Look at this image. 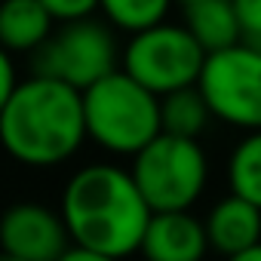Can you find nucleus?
<instances>
[{
    "label": "nucleus",
    "mask_w": 261,
    "mask_h": 261,
    "mask_svg": "<svg viewBox=\"0 0 261 261\" xmlns=\"http://www.w3.org/2000/svg\"><path fill=\"white\" fill-rule=\"evenodd\" d=\"M59 209L71 230V243L98 252L105 261L142 252L154 215L133 172L117 163L80 166L65 181Z\"/></svg>",
    "instance_id": "f257e3e1"
},
{
    "label": "nucleus",
    "mask_w": 261,
    "mask_h": 261,
    "mask_svg": "<svg viewBox=\"0 0 261 261\" xmlns=\"http://www.w3.org/2000/svg\"><path fill=\"white\" fill-rule=\"evenodd\" d=\"M0 139L13 160L31 169L68 163L89 139L83 89L49 74L22 77L0 101Z\"/></svg>",
    "instance_id": "f03ea898"
},
{
    "label": "nucleus",
    "mask_w": 261,
    "mask_h": 261,
    "mask_svg": "<svg viewBox=\"0 0 261 261\" xmlns=\"http://www.w3.org/2000/svg\"><path fill=\"white\" fill-rule=\"evenodd\" d=\"M89 142L114 157H136L163 133L160 95L117 68L83 89Z\"/></svg>",
    "instance_id": "7ed1b4c3"
},
{
    "label": "nucleus",
    "mask_w": 261,
    "mask_h": 261,
    "mask_svg": "<svg viewBox=\"0 0 261 261\" xmlns=\"http://www.w3.org/2000/svg\"><path fill=\"white\" fill-rule=\"evenodd\" d=\"M129 172L154 212L194 209L209 185V157L197 139L160 133L133 157Z\"/></svg>",
    "instance_id": "20e7f679"
},
{
    "label": "nucleus",
    "mask_w": 261,
    "mask_h": 261,
    "mask_svg": "<svg viewBox=\"0 0 261 261\" xmlns=\"http://www.w3.org/2000/svg\"><path fill=\"white\" fill-rule=\"evenodd\" d=\"M206 56V46L194 37L188 25L163 19L145 31L129 34L120 68L129 71L148 89H154L157 95H166L194 86L203 74Z\"/></svg>",
    "instance_id": "39448f33"
},
{
    "label": "nucleus",
    "mask_w": 261,
    "mask_h": 261,
    "mask_svg": "<svg viewBox=\"0 0 261 261\" xmlns=\"http://www.w3.org/2000/svg\"><path fill=\"white\" fill-rule=\"evenodd\" d=\"M197 86L215 120L243 133L261 129V43L240 40L209 53Z\"/></svg>",
    "instance_id": "423d86ee"
},
{
    "label": "nucleus",
    "mask_w": 261,
    "mask_h": 261,
    "mask_svg": "<svg viewBox=\"0 0 261 261\" xmlns=\"http://www.w3.org/2000/svg\"><path fill=\"white\" fill-rule=\"evenodd\" d=\"M31 56H34V74L59 77L77 89L92 86L105 74L117 71L123 62L114 25L108 19L101 22L92 16L62 22V28L53 31V37Z\"/></svg>",
    "instance_id": "0eeeda50"
},
{
    "label": "nucleus",
    "mask_w": 261,
    "mask_h": 261,
    "mask_svg": "<svg viewBox=\"0 0 261 261\" xmlns=\"http://www.w3.org/2000/svg\"><path fill=\"white\" fill-rule=\"evenodd\" d=\"M71 246V230L62 209L43 203H13L0 218V249L13 261H53Z\"/></svg>",
    "instance_id": "6e6552de"
},
{
    "label": "nucleus",
    "mask_w": 261,
    "mask_h": 261,
    "mask_svg": "<svg viewBox=\"0 0 261 261\" xmlns=\"http://www.w3.org/2000/svg\"><path fill=\"white\" fill-rule=\"evenodd\" d=\"M209 249L206 221H200L191 209L154 212L142 240V252L151 261H197Z\"/></svg>",
    "instance_id": "1a4fd4ad"
},
{
    "label": "nucleus",
    "mask_w": 261,
    "mask_h": 261,
    "mask_svg": "<svg viewBox=\"0 0 261 261\" xmlns=\"http://www.w3.org/2000/svg\"><path fill=\"white\" fill-rule=\"evenodd\" d=\"M203 221L209 233V249L227 258H240L252 243L261 240V206L233 191L218 200Z\"/></svg>",
    "instance_id": "9d476101"
},
{
    "label": "nucleus",
    "mask_w": 261,
    "mask_h": 261,
    "mask_svg": "<svg viewBox=\"0 0 261 261\" xmlns=\"http://www.w3.org/2000/svg\"><path fill=\"white\" fill-rule=\"evenodd\" d=\"M56 16L43 0H4L0 7V43L13 56L37 53L56 31Z\"/></svg>",
    "instance_id": "9b49d317"
},
{
    "label": "nucleus",
    "mask_w": 261,
    "mask_h": 261,
    "mask_svg": "<svg viewBox=\"0 0 261 261\" xmlns=\"http://www.w3.org/2000/svg\"><path fill=\"white\" fill-rule=\"evenodd\" d=\"M185 25L206 46V53H215V49L246 40L240 16L233 10V0H197V4H188Z\"/></svg>",
    "instance_id": "f8f14e48"
},
{
    "label": "nucleus",
    "mask_w": 261,
    "mask_h": 261,
    "mask_svg": "<svg viewBox=\"0 0 261 261\" xmlns=\"http://www.w3.org/2000/svg\"><path fill=\"white\" fill-rule=\"evenodd\" d=\"M160 111H163V133L188 136V139H200L206 133L209 120L215 117L197 83L160 95Z\"/></svg>",
    "instance_id": "ddd939ff"
},
{
    "label": "nucleus",
    "mask_w": 261,
    "mask_h": 261,
    "mask_svg": "<svg viewBox=\"0 0 261 261\" xmlns=\"http://www.w3.org/2000/svg\"><path fill=\"white\" fill-rule=\"evenodd\" d=\"M227 188L261 206V129L246 133L227 157Z\"/></svg>",
    "instance_id": "4468645a"
},
{
    "label": "nucleus",
    "mask_w": 261,
    "mask_h": 261,
    "mask_svg": "<svg viewBox=\"0 0 261 261\" xmlns=\"http://www.w3.org/2000/svg\"><path fill=\"white\" fill-rule=\"evenodd\" d=\"M172 4H175V0H101L98 13L117 31L136 34V31H145V28L163 22L169 16Z\"/></svg>",
    "instance_id": "2eb2a0df"
},
{
    "label": "nucleus",
    "mask_w": 261,
    "mask_h": 261,
    "mask_svg": "<svg viewBox=\"0 0 261 261\" xmlns=\"http://www.w3.org/2000/svg\"><path fill=\"white\" fill-rule=\"evenodd\" d=\"M233 10L240 16L246 40L261 43V0H233Z\"/></svg>",
    "instance_id": "dca6fc26"
},
{
    "label": "nucleus",
    "mask_w": 261,
    "mask_h": 261,
    "mask_svg": "<svg viewBox=\"0 0 261 261\" xmlns=\"http://www.w3.org/2000/svg\"><path fill=\"white\" fill-rule=\"evenodd\" d=\"M43 4L53 10V16L59 22H71V19H83V16H92L98 10L101 0H43Z\"/></svg>",
    "instance_id": "f3484780"
},
{
    "label": "nucleus",
    "mask_w": 261,
    "mask_h": 261,
    "mask_svg": "<svg viewBox=\"0 0 261 261\" xmlns=\"http://www.w3.org/2000/svg\"><path fill=\"white\" fill-rule=\"evenodd\" d=\"M19 83H22V80L16 77V59H13L10 49H4V53H0V101L10 98Z\"/></svg>",
    "instance_id": "a211bd4d"
},
{
    "label": "nucleus",
    "mask_w": 261,
    "mask_h": 261,
    "mask_svg": "<svg viewBox=\"0 0 261 261\" xmlns=\"http://www.w3.org/2000/svg\"><path fill=\"white\" fill-rule=\"evenodd\" d=\"M233 261H261V240H258V243H252V246H249L240 258H233Z\"/></svg>",
    "instance_id": "6ab92c4d"
},
{
    "label": "nucleus",
    "mask_w": 261,
    "mask_h": 261,
    "mask_svg": "<svg viewBox=\"0 0 261 261\" xmlns=\"http://www.w3.org/2000/svg\"><path fill=\"white\" fill-rule=\"evenodd\" d=\"M178 4H181V7H188V4H197V0H178Z\"/></svg>",
    "instance_id": "aec40b11"
}]
</instances>
